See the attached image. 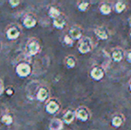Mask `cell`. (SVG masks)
I'll use <instances>...</instances> for the list:
<instances>
[{"label": "cell", "instance_id": "cell-1", "mask_svg": "<svg viewBox=\"0 0 131 130\" xmlns=\"http://www.w3.org/2000/svg\"><path fill=\"white\" fill-rule=\"evenodd\" d=\"M15 72L20 78H27L32 72V67L29 63H26V62H23L16 65Z\"/></svg>", "mask_w": 131, "mask_h": 130}, {"label": "cell", "instance_id": "cell-2", "mask_svg": "<svg viewBox=\"0 0 131 130\" xmlns=\"http://www.w3.org/2000/svg\"><path fill=\"white\" fill-rule=\"evenodd\" d=\"M92 48H93V44H92V40L89 38H82L79 40L78 50L80 54H88L92 50Z\"/></svg>", "mask_w": 131, "mask_h": 130}, {"label": "cell", "instance_id": "cell-3", "mask_svg": "<svg viewBox=\"0 0 131 130\" xmlns=\"http://www.w3.org/2000/svg\"><path fill=\"white\" fill-rule=\"evenodd\" d=\"M40 50V45L37 39H30L26 45V54L29 56L36 55Z\"/></svg>", "mask_w": 131, "mask_h": 130}, {"label": "cell", "instance_id": "cell-4", "mask_svg": "<svg viewBox=\"0 0 131 130\" xmlns=\"http://www.w3.org/2000/svg\"><path fill=\"white\" fill-rule=\"evenodd\" d=\"M45 110L49 114H55L60 110V103L55 99H51L47 102Z\"/></svg>", "mask_w": 131, "mask_h": 130}, {"label": "cell", "instance_id": "cell-5", "mask_svg": "<svg viewBox=\"0 0 131 130\" xmlns=\"http://www.w3.org/2000/svg\"><path fill=\"white\" fill-rule=\"evenodd\" d=\"M5 35H6V38L9 40H15L21 35V30H20V28L18 26L13 25V26H10L6 30Z\"/></svg>", "mask_w": 131, "mask_h": 130}, {"label": "cell", "instance_id": "cell-6", "mask_svg": "<svg viewBox=\"0 0 131 130\" xmlns=\"http://www.w3.org/2000/svg\"><path fill=\"white\" fill-rule=\"evenodd\" d=\"M75 114H76V118L81 121L85 122L89 119V112L85 107H79L75 111Z\"/></svg>", "mask_w": 131, "mask_h": 130}, {"label": "cell", "instance_id": "cell-7", "mask_svg": "<svg viewBox=\"0 0 131 130\" xmlns=\"http://www.w3.org/2000/svg\"><path fill=\"white\" fill-rule=\"evenodd\" d=\"M37 22H38V21H37L36 17L33 16V15H31V14H28V15H26L23 21V26L27 29L34 28V27L37 25Z\"/></svg>", "mask_w": 131, "mask_h": 130}, {"label": "cell", "instance_id": "cell-8", "mask_svg": "<svg viewBox=\"0 0 131 130\" xmlns=\"http://www.w3.org/2000/svg\"><path fill=\"white\" fill-rule=\"evenodd\" d=\"M69 36L72 38L73 40H80L82 38V31L80 28L78 26H73L69 30Z\"/></svg>", "mask_w": 131, "mask_h": 130}, {"label": "cell", "instance_id": "cell-9", "mask_svg": "<svg viewBox=\"0 0 131 130\" xmlns=\"http://www.w3.org/2000/svg\"><path fill=\"white\" fill-rule=\"evenodd\" d=\"M48 90H47V87H40L36 94V99L39 102H45L48 98Z\"/></svg>", "mask_w": 131, "mask_h": 130}, {"label": "cell", "instance_id": "cell-10", "mask_svg": "<svg viewBox=\"0 0 131 130\" xmlns=\"http://www.w3.org/2000/svg\"><path fill=\"white\" fill-rule=\"evenodd\" d=\"M63 128V121L60 119L54 118L49 123V130H62Z\"/></svg>", "mask_w": 131, "mask_h": 130}, {"label": "cell", "instance_id": "cell-11", "mask_svg": "<svg viewBox=\"0 0 131 130\" xmlns=\"http://www.w3.org/2000/svg\"><path fill=\"white\" fill-rule=\"evenodd\" d=\"M75 117H76L75 111H71V110H68L63 114V116H62V121H63V123L70 125V124H71L73 122Z\"/></svg>", "mask_w": 131, "mask_h": 130}, {"label": "cell", "instance_id": "cell-12", "mask_svg": "<svg viewBox=\"0 0 131 130\" xmlns=\"http://www.w3.org/2000/svg\"><path fill=\"white\" fill-rule=\"evenodd\" d=\"M104 71H103L102 69L98 67H95V68H93L90 71V77H91L93 79L95 80H101L103 78H104Z\"/></svg>", "mask_w": 131, "mask_h": 130}, {"label": "cell", "instance_id": "cell-13", "mask_svg": "<svg viewBox=\"0 0 131 130\" xmlns=\"http://www.w3.org/2000/svg\"><path fill=\"white\" fill-rule=\"evenodd\" d=\"M66 25V21L62 17H59L55 20H53V26L54 27L55 29H58V30H62V29L65 27Z\"/></svg>", "mask_w": 131, "mask_h": 130}, {"label": "cell", "instance_id": "cell-14", "mask_svg": "<svg viewBox=\"0 0 131 130\" xmlns=\"http://www.w3.org/2000/svg\"><path fill=\"white\" fill-rule=\"evenodd\" d=\"M48 15H49V17H51L53 20H55L61 16V12L57 7L51 6V7H49V9H48Z\"/></svg>", "mask_w": 131, "mask_h": 130}, {"label": "cell", "instance_id": "cell-15", "mask_svg": "<svg viewBox=\"0 0 131 130\" xmlns=\"http://www.w3.org/2000/svg\"><path fill=\"white\" fill-rule=\"evenodd\" d=\"M1 122L5 126H10L13 124L14 120H13V117L10 114H4L1 117Z\"/></svg>", "mask_w": 131, "mask_h": 130}, {"label": "cell", "instance_id": "cell-16", "mask_svg": "<svg viewBox=\"0 0 131 130\" xmlns=\"http://www.w3.org/2000/svg\"><path fill=\"white\" fill-rule=\"evenodd\" d=\"M112 59H113L114 62H117V63H119V62H121V60H122V58H123L122 52H121V50H119V49H115V50L112 52Z\"/></svg>", "mask_w": 131, "mask_h": 130}, {"label": "cell", "instance_id": "cell-17", "mask_svg": "<svg viewBox=\"0 0 131 130\" xmlns=\"http://www.w3.org/2000/svg\"><path fill=\"white\" fill-rule=\"evenodd\" d=\"M95 33L100 39H107L108 38V34H107V32L105 31L104 29H101V28L95 29Z\"/></svg>", "mask_w": 131, "mask_h": 130}, {"label": "cell", "instance_id": "cell-18", "mask_svg": "<svg viewBox=\"0 0 131 130\" xmlns=\"http://www.w3.org/2000/svg\"><path fill=\"white\" fill-rule=\"evenodd\" d=\"M100 12L102 13L104 15H108L111 12H112V7L108 4H103L100 6Z\"/></svg>", "mask_w": 131, "mask_h": 130}, {"label": "cell", "instance_id": "cell-19", "mask_svg": "<svg viewBox=\"0 0 131 130\" xmlns=\"http://www.w3.org/2000/svg\"><path fill=\"white\" fill-rule=\"evenodd\" d=\"M123 123V120L121 116H115L112 120V125L114 127H119Z\"/></svg>", "mask_w": 131, "mask_h": 130}, {"label": "cell", "instance_id": "cell-20", "mask_svg": "<svg viewBox=\"0 0 131 130\" xmlns=\"http://www.w3.org/2000/svg\"><path fill=\"white\" fill-rule=\"evenodd\" d=\"M65 64L70 69L74 68L75 65H76V60L74 59L73 56H67L65 59Z\"/></svg>", "mask_w": 131, "mask_h": 130}, {"label": "cell", "instance_id": "cell-21", "mask_svg": "<svg viewBox=\"0 0 131 130\" xmlns=\"http://www.w3.org/2000/svg\"><path fill=\"white\" fill-rule=\"evenodd\" d=\"M125 8H126V5H125V4L123 3V2L119 1V2H117V3H116V5H115L116 13H118V14H121V13H122L123 11L125 10Z\"/></svg>", "mask_w": 131, "mask_h": 130}, {"label": "cell", "instance_id": "cell-22", "mask_svg": "<svg viewBox=\"0 0 131 130\" xmlns=\"http://www.w3.org/2000/svg\"><path fill=\"white\" fill-rule=\"evenodd\" d=\"M88 5H89V4H88V2H81L78 5L79 11H80V12H85V11L88 8Z\"/></svg>", "mask_w": 131, "mask_h": 130}, {"label": "cell", "instance_id": "cell-23", "mask_svg": "<svg viewBox=\"0 0 131 130\" xmlns=\"http://www.w3.org/2000/svg\"><path fill=\"white\" fill-rule=\"evenodd\" d=\"M63 42L69 46H71L73 45V39L69 36V35H65L63 38Z\"/></svg>", "mask_w": 131, "mask_h": 130}, {"label": "cell", "instance_id": "cell-24", "mask_svg": "<svg viewBox=\"0 0 131 130\" xmlns=\"http://www.w3.org/2000/svg\"><path fill=\"white\" fill-rule=\"evenodd\" d=\"M9 5H11V7H13V8H14V7L18 6V5L21 4V2L20 1H17V0H10V1L8 2Z\"/></svg>", "mask_w": 131, "mask_h": 130}, {"label": "cell", "instance_id": "cell-25", "mask_svg": "<svg viewBox=\"0 0 131 130\" xmlns=\"http://www.w3.org/2000/svg\"><path fill=\"white\" fill-rule=\"evenodd\" d=\"M14 90L12 87H7V88L5 89V94L8 96H12L13 94H14Z\"/></svg>", "mask_w": 131, "mask_h": 130}, {"label": "cell", "instance_id": "cell-26", "mask_svg": "<svg viewBox=\"0 0 131 130\" xmlns=\"http://www.w3.org/2000/svg\"><path fill=\"white\" fill-rule=\"evenodd\" d=\"M4 91H5V87H4V83H3V81H2V80L0 79V96H1V94H3Z\"/></svg>", "mask_w": 131, "mask_h": 130}, {"label": "cell", "instance_id": "cell-27", "mask_svg": "<svg viewBox=\"0 0 131 130\" xmlns=\"http://www.w3.org/2000/svg\"><path fill=\"white\" fill-rule=\"evenodd\" d=\"M127 60H128V62L131 63V50L128 51V54H127Z\"/></svg>", "mask_w": 131, "mask_h": 130}, {"label": "cell", "instance_id": "cell-28", "mask_svg": "<svg viewBox=\"0 0 131 130\" xmlns=\"http://www.w3.org/2000/svg\"><path fill=\"white\" fill-rule=\"evenodd\" d=\"M129 21H129V23H130V26H131V18H130V20H129Z\"/></svg>", "mask_w": 131, "mask_h": 130}, {"label": "cell", "instance_id": "cell-29", "mask_svg": "<svg viewBox=\"0 0 131 130\" xmlns=\"http://www.w3.org/2000/svg\"><path fill=\"white\" fill-rule=\"evenodd\" d=\"M130 91H131V82H130Z\"/></svg>", "mask_w": 131, "mask_h": 130}, {"label": "cell", "instance_id": "cell-30", "mask_svg": "<svg viewBox=\"0 0 131 130\" xmlns=\"http://www.w3.org/2000/svg\"><path fill=\"white\" fill-rule=\"evenodd\" d=\"M0 49H1V43H0Z\"/></svg>", "mask_w": 131, "mask_h": 130}, {"label": "cell", "instance_id": "cell-31", "mask_svg": "<svg viewBox=\"0 0 131 130\" xmlns=\"http://www.w3.org/2000/svg\"><path fill=\"white\" fill-rule=\"evenodd\" d=\"M130 38H131V32H130Z\"/></svg>", "mask_w": 131, "mask_h": 130}]
</instances>
